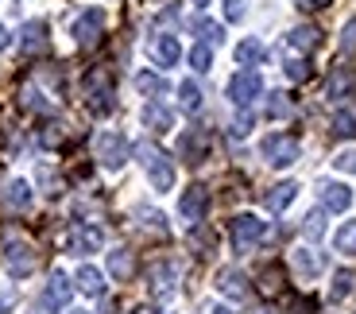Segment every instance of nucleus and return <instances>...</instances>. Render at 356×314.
Listing matches in <instances>:
<instances>
[{
  "instance_id": "16",
  "label": "nucleus",
  "mask_w": 356,
  "mask_h": 314,
  "mask_svg": "<svg viewBox=\"0 0 356 314\" xmlns=\"http://www.w3.org/2000/svg\"><path fill=\"white\" fill-rule=\"evenodd\" d=\"M353 90H356L353 66H333V74L325 78V97H330V101H341V97H353Z\"/></svg>"
},
{
  "instance_id": "50",
  "label": "nucleus",
  "mask_w": 356,
  "mask_h": 314,
  "mask_svg": "<svg viewBox=\"0 0 356 314\" xmlns=\"http://www.w3.org/2000/svg\"><path fill=\"white\" fill-rule=\"evenodd\" d=\"M259 314H275V311H259Z\"/></svg>"
},
{
  "instance_id": "27",
  "label": "nucleus",
  "mask_w": 356,
  "mask_h": 314,
  "mask_svg": "<svg viewBox=\"0 0 356 314\" xmlns=\"http://www.w3.org/2000/svg\"><path fill=\"white\" fill-rule=\"evenodd\" d=\"M136 90H140L143 97H163V93H167V81H163L159 74L143 70V74H136Z\"/></svg>"
},
{
  "instance_id": "42",
  "label": "nucleus",
  "mask_w": 356,
  "mask_h": 314,
  "mask_svg": "<svg viewBox=\"0 0 356 314\" xmlns=\"http://www.w3.org/2000/svg\"><path fill=\"white\" fill-rule=\"evenodd\" d=\"M341 47H345V51H356V19H348V24L341 27Z\"/></svg>"
},
{
  "instance_id": "2",
  "label": "nucleus",
  "mask_w": 356,
  "mask_h": 314,
  "mask_svg": "<svg viewBox=\"0 0 356 314\" xmlns=\"http://www.w3.org/2000/svg\"><path fill=\"white\" fill-rule=\"evenodd\" d=\"M136 155H140L143 171H147V179H152L155 190H170L175 187V163L167 159V152H159L155 144H136Z\"/></svg>"
},
{
  "instance_id": "15",
  "label": "nucleus",
  "mask_w": 356,
  "mask_h": 314,
  "mask_svg": "<svg viewBox=\"0 0 356 314\" xmlns=\"http://www.w3.org/2000/svg\"><path fill=\"white\" fill-rule=\"evenodd\" d=\"M178 268L175 264H155L152 268V295L159 299V303H167V299H175V291H178Z\"/></svg>"
},
{
  "instance_id": "35",
  "label": "nucleus",
  "mask_w": 356,
  "mask_h": 314,
  "mask_svg": "<svg viewBox=\"0 0 356 314\" xmlns=\"http://www.w3.org/2000/svg\"><path fill=\"white\" fill-rule=\"evenodd\" d=\"M248 16V0H225V19L229 24H241Z\"/></svg>"
},
{
  "instance_id": "38",
  "label": "nucleus",
  "mask_w": 356,
  "mask_h": 314,
  "mask_svg": "<svg viewBox=\"0 0 356 314\" xmlns=\"http://www.w3.org/2000/svg\"><path fill=\"white\" fill-rule=\"evenodd\" d=\"M286 78H291V81H306V78H310V66H306L302 58H286Z\"/></svg>"
},
{
  "instance_id": "7",
  "label": "nucleus",
  "mask_w": 356,
  "mask_h": 314,
  "mask_svg": "<svg viewBox=\"0 0 356 314\" xmlns=\"http://www.w3.org/2000/svg\"><path fill=\"white\" fill-rule=\"evenodd\" d=\"M70 36L78 39V47H97L101 36H105V8H86L74 19Z\"/></svg>"
},
{
  "instance_id": "13",
  "label": "nucleus",
  "mask_w": 356,
  "mask_h": 314,
  "mask_svg": "<svg viewBox=\"0 0 356 314\" xmlns=\"http://www.w3.org/2000/svg\"><path fill=\"white\" fill-rule=\"evenodd\" d=\"M147 54H152V63L163 66V70H170V66L182 58V47H178L175 36H155L152 43H147Z\"/></svg>"
},
{
  "instance_id": "28",
  "label": "nucleus",
  "mask_w": 356,
  "mask_h": 314,
  "mask_svg": "<svg viewBox=\"0 0 356 314\" xmlns=\"http://www.w3.org/2000/svg\"><path fill=\"white\" fill-rule=\"evenodd\" d=\"M194 36L202 39L205 47H217L225 39V31H221V24H213V19H194Z\"/></svg>"
},
{
  "instance_id": "46",
  "label": "nucleus",
  "mask_w": 356,
  "mask_h": 314,
  "mask_svg": "<svg viewBox=\"0 0 356 314\" xmlns=\"http://www.w3.org/2000/svg\"><path fill=\"white\" fill-rule=\"evenodd\" d=\"M132 314H163V311H155V306H132Z\"/></svg>"
},
{
  "instance_id": "33",
  "label": "nucleus",
  "mask_w": 356,
  "mask_h": 314,
  "mask_svg": "<svg viewBox=\"0 0 356 314\" xmlns=\"http://www.w3.org/2000/svg\"><path fill=\"white\" fill-rule=\"evenodd\" d=\"M190 66H194L197 74H205V70H209V66H213V51H209V47H205V43H197L194 51H190Z\"/></svg>"
},
{
  "instance_id": "23",
  "label": "nucleus",
  "mask_w": 356,
  "mask_h": 314,
  "mask_svg": "<svg viewBox=\"0 0 356 314\" xmlns=\"http://www.w3.org/2000/svg\"><path fill=\"white\" fill-rule=\"evenodd\" d=\"M74 283H78V291H86V295H93V299L105 295V276H101L93 264H81L78 276H74Z\"/></svg>"
},
{
  "instance_id": "6",
  "label": "nucleus",
  "mask_w": 356,
  "mask_h": 314,
  "mask_svg": "<svg viewBox=\"0 0 356 314\" xmlns=\"http://www.w3.org/2000/svg\"><path fill=\"white\" fill-rule=\"evenodd\" d=\"M259 93H264V78H259L256 70H236L229 78V101L236 109H248Z\"/></svg>"
},
{
  "instance_id": "1",
  "label": "nucleus",
  "mask_w": 356,
  "mask_h": 314,
  "mask_svg": "<svg viewBox=\"0 0 356 314\" xmlns=\"http://www.w3.org/2000/svg\"><path fill=\"white\" fill-rule=\"evenodd\" d=\"M86 105L93 117H105V113H113L116 109V90H113V78H108L105 66H93V70L86 74Z\"/></svg>"
},
{
  "instance_id": "4",
  "label": "nucleus",
  "mask_w": 356,
  "mask_h": 314,
  "mask_svg": "<svg viewBox=\"0 0 356 314\" xmlns=\"http://www.w3.org/2000/svg\"><path fill=\"white\" fill-rule=\"evenodd\" d=\"M259 152H264V159L271 163V167H291L302 148H298V140H294L291 132H271V136H264Z\"/></svg>"
},
{
  "instance_id": "5",
  "label": "nucleus",
  "mask_w": 356,
  "mask_h": 314,
  "mask_svg": "<svg viewBox=\"0 0 356 314\" xmlns=\"http://www.w3.org/2000/svg\"><path fill=\"white\" fill-rule=\"evenodd\" d=\"M4 268H8L12 279H27L35 272V249L27 241H19V237L4 241Z\"/></svg>"
},
{
  "instance_id": "11",
  "label": "nucleus",
  "mask_w": 356,
  "mask_h": 314,
  "mask_svg": "<svg viewBox=\"0 0 356 314\" xmlns=\"http://www.w3.org/2000/svg\"><path fill=\"white\" fill-rule=\"evenodd\" d=\"M74 295V283L66 272H51V279H47V288H43V306L47 311H63L66 303H70Z\"/></svg>"
},
{
  "instance_id": "47",
  "label": "nucleus",
  "mask_w": 356,
  "mask_h": 314,
  "mask_svg": "<svg viewBox=\"0 0 356 314\" xmlns=\"http://www.w3.org/2000/svg\"><path fill=\"white\" fill-rule=\"evenodd\" d=\"M306 8H325V4H330V0H302Z\"/></svg>"
},
{
  "instance_id": "26",
  "label": "nucleus",
  "mask_w": 356,
  "mask_h": 314,
  "mask_svg": "<svg viewBox=\"0 0 356 314\" xmlns=\"http://www.w3.org/2000/svg\"><path fill=\"white\" fill-rule=\"evenodd\" d=\"M264 43H259V39H244L241 47H236V63L244 66V70H248V66H259L264 63Z\"/></svg>"
},
{
  "instance_id": "19",
  "label": "nucleus",
  "mask_w": 356,
  "mask_h": 314,
  "mask_svg": "<svg viewBox=\"0 0 356 314\" xmlns=\"http://www.w3.org/2000/svg\"><path fill=\"white\" fill-rule=\"evenodd\" d=\"M291 264H294L298 276H321V272H325V256L314 252V249H294L291 252Z\"/></svg>"
},
{
  "instance_id": "21",
  "label": "nucleus",
  "mask_w": 356,
  "mask_h": 314,
  "mask_svg": "<svg viewBox=\"0 0 356 314\" xmlns=\"http://www.w3.org/2000/svg\"><path fill=\"white\" fill-rule=\"evenodd\" d=\"M217 291L229 299H248V279L236 268H225V272H217Z\"/></svg>"
},
{
  "instance_id": "17",
  "label": "nucleus",
  "mask_w": 356,
  "mask_h": 314,
  "mask_svg": "<svg viewBox=\"0 0 356 314\" xmlns=\"http://www.w3.org/2000/svg\"><path fill=\"white\" fill-rule=\"evenodd\" d=\"M0 198H4V206L16 210V214H27V210H31V202H35V194H31V182H24V179H12Z\"/></svg>"
},
{
  "instance_id": "36",
  "label": "nucleus",
  "mask_w": 356,
  "mask_h": 314,
  "mask_svg": "<svg viewBox=\"0 0 356 314\" xmlns=\"http://www.w3.org/2000/svg\"><path fill=\"white\" fill-rule=\"evenodd\" d=\"M291 113V97L286 93H271V101H267V117H286Z\"/></svg>"
},
{
  "instance_id": "39",
  "label": "nucleus",
  "mask_w": 356,
  "mask_h": 314,
  "mask_svg": "<svg viewBox=\"0 0 356 314\" xmlns=\"http://www.w3.org/2000/svg\"><path fill=\"white\" fill-rule=\"evenodd\" d=\"M229 132L236 136V140H241V136H248V132H252V113H248V109H244L241 117H236V120H232V125H229Z\"/></svg>"
},
{
  "instance_id": "22",
  "label": "nucleus",
  "mask_w": 356,
  "mask_h": 314,
  "mask_svg": "<svg viewBox=\"0 0 356 314\" xmlns=\"http://www.w3.org/2000/svg\"><path fill=\"white\" fill-rule=\"evenodd\" d=\"M143 125L152 128V132H167V128L175 125V113H170L163 101H147V105H143Z\"/></svg>"
},
{
  "instance_id": "40",
  "label": "nucleus",
  "mask_w": 356,
  "mask_h": 314,
  "mask_svg": "<svg viewBox=\"0 0 356 314\" xmlns=\"http://www.w3.org/2000/svg\"><path fill=\"white\" fill-rule=\"evenodd\" d=\"M190 241H194V249H202V256H209V249H213V237L205 233V229H197V225H194V233H190Z\"/></svg>"
},
{
  "instance_id": "44",
  "label": "nucleus",
  "mask_w": 356,
  "mask_h": 314,
  "mask_svg": "<svg viewBox=\"0 0 356 314\" xmlns=\"http://www.w3.org/2000/svg\"><path fill=\"white\" fill-rule=\"evenodd\" d=\"M202 314H232V311H229V306H213V303H209V306H202Z\"/></svg>"
},
{
  "instance_id": "41",
  "label": "nucleus",
  "mask_w": 356,
  "mask_h": 314,
  "mask_svg": "<svg viewBox=\"0 0 356 314\" xmlns=\"http://www.w3.org/2000/svg\"><path fill=\"white\" fill-rule=\"evenodd\" d=\"M333 167L345 171V175H356V152H341L337 159H333Z\"/></svg>"
},
{
  "instance_id": "43",
  "label": "nucleus",
  "mask_w": 356,
  "mask_h": 314,
  "mask_svg": "<svg viewBox=\"0 0 356 314\" xmlns=\"http://www.w3.org/2000/svg\"><path fill=\"white\" fill-rule=\"evenodd\" d=\"M12 306H16V291H4L0 295V311H12Z\"/></svg>"
},
{
  "instance_id": "30",
  "label": "nucleus",
  "mask_w": 356,
  "mask_h": 314,
  "mask_svg": "<svg viewBox=\"0 0 356 314\" xmlns=\"http://www.w3.org/2000/svg\"><path fill=\"white\" fill-rule=\"evenodd\" d=\"M178 101H182L186 113H197V109H202V90H197V81H182V86H178Z\"/></svg>"
},
{
  "instance_id": "48",
  "label": "nucleus",
  "mask_w": 356,
  "mask_h": 314,
  "mask_svg": "<svg viewBox=\"0 0 356 314\" xmlns=\"http://www.w3.org/2000/svg\"><path fill=\"white\" fill-rule=\"evenodd\" d=\"M194 4H197V8H205V4H209V0H194Z\"/></svg>"
},
{
  "instance_id": "12",
  "label": "nucleus",
  "mask_w": 356,
  "mask_h": 314,
  "mask_svg": "<svg viewBox=\"0 0 356 314\" xmlns=\"http://www.w3.org/2000/svg\"><path fill=\"white\" fill-rule=\"evenodd\" d=\"M105 244V233H101L97 225H74L70 237H66V249L78 252V256H89V252H97Z\"/></svg>"
},
{
  "instance_id": "29",
  "label": "nucleus",
  "mask_w": 356,
  "mask_h": 314,
  "mask_svg": "<svg viewBox=\"0 0 356 314\" xmlns=\"http://www.w3.org/2000/svg\"><path fill=\"white\" fill-rule=\"evenodd\" d=\"M333 132L337 136H356V105H341L333 117Z\"/></svg>"
},
{
  "instance_id": "31",
  "label": "nucleus",
  "mask_w": 356,
  "mask_h": 314,
  "mask_svg": "<svg viewBox=\"0 0 356 314\" xmlns=\"http://www.w3.org/2000/svg\"><path fill=\"white\" fill-rule=\"evenodd\" d=\"M302 233H306V241H321V237H325V210H314V214H306Z\"/></svg>"
},
{
  "instance_id": "3",
  "label": "nucleus",
  "mask_w": 356,
  "mask_h": 314,
  "mask_svg": "<svg viewBox=\"0 0 356 314\" xmlns=\"http://www.w3.org/2000/svg\"><path fill=\"white\" fill-rule=\"evenodd\" d=\"M93 152H97V159L105 163L108 171H120L128 163V152H132V144H128L120 132H113V128H105V132L93 136Z\"/></svg>"
},
{
  "instance_id": "20",
  "label": "nucleus",
  "mask_w": 356,
  "mask_h": 314,
  "mask_svg": "<svg viewBox=\"0 0 356 314\" xmlns=\"http://www.w3.org/2000/svg\"><path fill=\"white\" fill-rule=\"evenodd\" d=\"M294 198H298V182H279V187H271L264 194V206L271 210V214H283Z\"/></svg>"
},
{
  "instance_id": "18",
  "label": "nucleus",
  "mask_w": 356,
  "mask_h": 314,
  "mask_svg": "<svg viewBox=\"0 0 356 314\" xmlns=\"http://www.w3.org/2000/svg\"><path fill=\"white\" fill-rule=\"evenodd\" d=\"M19 47L27 54H43L47 51V24L43 19H27L24 31H19Z\"/></svg>"
},
{
  "instance_id": "9",
  "label": "nucleus",
  "mask_w": 356,
  "mask_h": 314,
  "mask_svg": "<svg viewBox=\"0 0 356 314\" xmlns=\"http://www.w3.org/2000/svg\"><path fill=\"white\" fill-rule=\"evenodd\" d=\"M318 202L325 214H345L348 206H353V190L345 187V182H333V179H321L318 182Z\"/></svg>"
},
{
  "instance_id": "8",
  "label": "nucleus",
  "mask_w": 356,
  "mask_h": 314,
  "mask_svg": "<svg viewBox=\"0 0 356 314\" xmlns=\"http://www.w3.org/2000/svg\"><path fill=\"white\" fill-rule=\"evenodd\" d=\"M229 233H232V244L244 252V249H252V244H259L267 237V221H259L256 214H241V217H232Z\"/></svg>"
},
{
  "instance_id": "25",
  "label": "nucleus",
  "mask_w": 356,
  "mask_h": 314,
  "mask_svg": "<svg viewBox=\"0 0 356 314\" xmlns=\"http://www.w3.org/2000/svg\"><path fill=\"white\" fill-rule=\"evenodd\" d=\"M136 272V260H132V252L128 249H113L108 252V276L113 279H128Z\"/></svg>"
},
{
  "instance_id": "45",
  "label": "nucleus",
  "mask_w": 356,
  "mask_h": 314,
  "mask_svg": "<svg viewBox=\"0 0 356 314\" xmlns=\"http://www.w3.org/2000/svg\"><path fill=\"white\" fill-rule=\"evenodd\" d=\"M8 43H12V36H8V27L0 24V51H4V47H8Z\"/></svg>"
},
{
  "instance_id": "49",
  "label": "nucleus",
  "mask_w": 356,
  "mask_h": 314,
  "mask_svg": "<svg viewBox=\"0 0 356 314\" xmlns=\"http://www.w3.org/2000/svg\"><path fill=\"white\" fill-rule=\"evenodd\" d=\"M70 314H89V311H70Z\"/></svg>"
},
{
  "instance_id": "32",
  "label": "nucleus",
  "mask_w": 356,
  "mask_h": 314,
  "mask_svg": "<svg viewBox=\"0 0 356 314\" xmlns=\"http://www.w3.org/2000/svg\"><path fill=\"white\" fill-rule=\"evenodd\" d=\"M333 244H337V252H345V256H356V221L341 225L337 237H333Z\"/></svg>"
},
{
  "instance_id": "37",
  "label": "nucleus",
  "mask_w": 356,
  "mask_h": 314,
  "mask_svg": "<svg viewBox=\"0 0 356 314\" xmlns=\"http://www.w3.org/2000/svg\"><path fill=\"white\" fill-rule=\"evenodd\" d=\"M136 217H143L147 229H155V233H167V217H163L159 210H136Z\"/></svg>"
},
{
  "instance_id": "10",
  "label": "nucleus",
  "mask_w": 356,
  "mask_h": 314,
  "mask_svg": "<svg viewBox=\"0 0 356 314\" xmlns=\"http://www.w3.org/2000/svg\"><path fill=\"white\" fill-rule=\"evenodd\" d=\"M205 210H209V190L205 187H186V194L178 198V214L186 217L190 225H202V217H205Z\"/></svg>"
},
{
  "instance_id": "24",
  "label": "nucleus",
  "mask_w": 356,
  "mask_h": 314,
  "mask_svg": "<svg viewBox=\"0 0 356 314\" xmlns=\"http://www.w3.org/2000/svg\"><path fill=\"white\" fill-rule=\"evenodd\" d=\"M318 43H321V31L310 24H298L291 36H286V47H291V51H302V54H310Z\"/></svg>"
},
{
  "instance_id": "14",
  "label": "nucleus",
  "mask_w": 356,
  "mask_h": 314,
  "mask_svg": "<svg viewBox=\"0 0 356 314\" xmlns=\"http://www.w3.org/2000/svg\"><path fill=\"white\" fill-rule=\"evenodd\" d=\"M205 152H209V136H205V128H186L182 140H178V155H182L186 163H202Z\"/></svg>"
},
{
  "instance_id": "34",
  "label": "nucleus",
  "mask_w": 356,
  "mask_h": 314,
  "mask_svg": "<svg viewBox=\"0 0 356 314\" xmlns=\"http://www.w3.org/2000/svg\"><path fill=\"white\" fill-rule=\"evenodd\" d=\"M353 283H356V276H353L348 268H341L337 276H333V291H330V295H333V299H345L348 291H353Z\"/></svg>"
}]
</instances>
